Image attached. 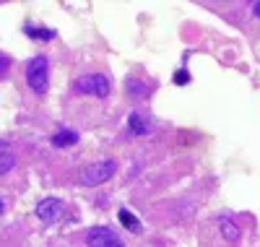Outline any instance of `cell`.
<instances>
[{"label":"cell","mask_w":260,"mask_h":247,"mask_svg":"<svg viewBox=\"0 0 260 247\" xmlns=\"http://www.w3.org/2000/svg\"><path fill=\"white\" fill-rule=\"evenodd\" d=\"M26 83L34 94H47V88H50V63L45 55H37L29 60L26 65Z\"/></svg>","instance_id":"obj_1"},{"label":"cell","mask_w":260,"mask_h":247,"mask_svg":"<svg viewBox=\"0 0 260 247\" xmlns=\"http://www.w3.org/2000/svg\"><path fill=\"white\" fill-rule=\"evenodd\" d=\"M115 172H117L115 159H104V162H94L89 167H83L81 174H78V179H81V185H86V188H96V185L107 182V179H110Z\"/></svg>","instance_id":"obj_2"},{"label":"cell","mask_w":260,"mask_h":247,"mask_svg":"<svg viewBox=\"0 0 260 247\" xmlns=\"http://www.w3.org/2000/svg\"><path fill=\"white\" fill-rule=\"evenodd\" d=\"M110 78H107L104 73H89V76H81L76 88L81 94H89V97H96V99H104L110 97Z\"/></svg>","instance_id":"obj_3"},{"label":"cell","mask_w":260,"mask_h":247,"mask_svg":"<svg viewBox=\"0 0 260 247\" xmlns=\"http://www.w3.org/2000/svg\"><path fill=\"white\" fill-rule=\"evenodd\" d=\"M86 242H89V247H125L122 239L107 227H94L89 229V234H86Z\"/></svg>","instance_id":"obj_4"},{"label":"cell","mask_w":260,"mask_h":247,"mask_svg":"<svg viewBox=\"0 0 260 247\" xmlns=\"http://www.w3.org/2000/svg\"><path fill=\"white\" fill-rule=\"evenodd\" d=\"M34 211H37V216H39L42 221L55 224V221L62 216V200H57V198H42Z\"/></svg>","instance_id":"obj_5"},{"label":"cell","mask_w":260,"mask_h":247,"mask_svg":"<svg viewBox=\"0 0 260 247\" xmlns=\"http://www.w3.org/2000/svg\"><path fill=\"white\" fill-rule=\"evenodd\" d=\"M78 143V133L76 130H57L52 136V146L55 148H68V146H76Z\"/></svg>","instance_id":"obj_6"},{"label":"cell","mask_w":260,"mask_h":247,"mask_svg":"<svg viewBox=\"0 0 260 247\" xmlns=\"http://www.w3.org/2000/svg\"><path fill=\"white\" fill-rule=\"evenodd\" d=\"M219 229H221V234H224V239L226 242H237V239H240V227H237V224L229 219V216H224L221 221H219Z\"/></svg>","instance_id":"obj_7"},{"label":"cell","mask_w":260,"mask_h":247,"mask_svg":"<svg viewBox=\"0 0 260 247\" xmlns=\"http://www.w3.org/2000/svg\"><path fill=\"white\" fill-rule=\"evenodd\" d=\"M117 219H120V224H122V227H125V229H130L133 234H138V232L143 229V227H141V221H138V216H136V213H130L127 208H120Z\"/></svg>","instance_id":"obj_8"},{"label":"cell","mask_w":260,"mask_h":247,"mask_svg":"<svg viewBox=\"0 0 260 247\" xmlns=\"http://www.w3.org/2000/svg\"><path fill=\"white\" fill-rule=\"evenodd\" d=\"M127 128H130L133 136H146L148 133V128H146V122H143V117L138 115V112H130L127 115Z\"/></svg>","instance_id":"obj_9"},{"label":"cell","mask_w":260,"mask_h":247,"mask_svg":"<svg viewBox=\"0 0 260 247\" xmlns=\"http://www.w3.org/2000/svg\"><path fill=\"white\" fill-rule=\"evenodd\" d=\"M13 167H16V156H13V153H8V151H3V153H0V174L11 172Z\"/></svg>","instance_id":"obj_10"},{"label":"cell","mask_w":260,"mask_h":247,"mask_svg":"<svg viewBox=\"0 0 260 247\" xmlns=\"http://www.w3.org/2000/svg\"><path fill=\"white\" fill-rule=\"evenodd\" d=\"M26 34L31 39H52L55 37V29H37V26H26Z\"/></svg>","instance_id":"obj_11"},{"label":"cell","mask_w":260,"mask_h":247,"mask_svg":"<svg viewBox=\"0 0 260 247\" xmlns=\"http://www.w3.org/2000/svg\"><path fill=\"white\" fill-rule=\"evenodd\" d=\"M127 91H133L141 99V97H146V86L141 81H136V78H127Z\"/></svg>","instance_id":"obj_12"},{"label":"cell","mask_w":260,"mask_h":247,"mask_svg":"<svg viewBox=\"0 0 260 247\" xmlns=\"http://www.w3.org/2000/svg\"><path fill=\"white\" fill-rule=\"evenodd\" d=\"M8 68H11V57L0 52V76H6V73H8Z\"/></svg>","instance_id":"obj_13"},{"label":"cell","mask_w":260,"mask_h":247,"mask_svg":"<svg viewBox=\"0 0 260 247\" xmlns=\"http://www.w3.org/2000/svg\"><path fill=\"white\" fill-rule=\"evenodd\" d=\"M187 81H190V73H187V71H177V73H175V83H177V86H185Z\"/></svg>","instance_id":"obj_14"},{"label":"cell","mask_w":260,"mask_h":247,"mask_svg":"<svg viewBox=\"0 0 260 247\" xmlns=\"http://www.w3.org/2000/svg\"><path fill=\"white\" fill-rule=\"evenodd\" d=\"M252 11H255V16H260V3H255V6H252Z\"/></svg>","instance_id":"obj_15"},{"label":"cell","mask_w":260,"mask_h":247,"mask_svg":"<svg viewBox=\"0 0 260 247\" xmlns=\"http://www.w3.org/2000/svg\"><path fill=\"white\" fill-rule=\"evenodd\" d=\"M6 211V203H3V198H0V213H3Z\"/></svg>","instance_id":"obj_16"}]
</instances>
